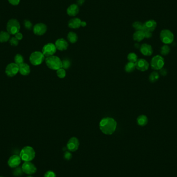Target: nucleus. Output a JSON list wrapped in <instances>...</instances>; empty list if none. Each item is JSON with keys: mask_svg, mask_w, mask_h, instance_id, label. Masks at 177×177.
Instances as JSON below:
<instances>
[{"mask_svg": "<svg viewBox=\"0 0 177 177\" xmlns=\"http://www.w3.org/2000/svg\"><path fill=\"white\" fill-rule=\"evenodd\" d=\"M66 12L67 14L69 16H76L79 12V8L77 4H73L67 8Z\"/></svg>", "mask_w": 177, "mask_h": 177, "instance_id": "obj_18", "label": "nucleus"}, {"mask_svg": "<svg viewBox=\"0 0 177 177\" xmlns=\"http://www.w3.org/2000/svg\"><path fill=\"white\" fill-rule=\"evenodd\" d=\"M135 69V63L130 62H128L125 66V71L127 72H132Z\"/></svg>", "mask_w": 177, "mask_h": 177, "instance_id": "obj_26", "label": "nucleus"}, {"mask_svg": "<svg viewBox=\"0 0 177 177\" xmlns=\"http://www.w3.org/2000/svg\"><path fill=\"white\" fill-rule=\"evenodd\" d=\"M9 43L11 45L13 46H17L19 43V40H17L15 37H13L9 40Z\"/></svg>", "mask_w": 177, "mask_h": 177, "instance_id": "obj_35", "label": "nucleus"}, {"mask_svg": "<svg viewBox=\"0 0 177 177\" xmlns=\"http://www.w3.org/2000/svg\"><path fill=\"white\" fill-rule=\"evenodd\" d=\"M170 51V47L168 46V45H164L162 47H161V51L160 53L162 56H166L168 55Z\"/></svg>", "mask_w": 177, "mask_h": 177, "instance_id": "obj_27", "label": "nucleus"}, {"mask_svg": "<svg viewBox=\"0 0 177 177\" xmlns=\"http://www.w3.org/2000/svg\"><path fill=\"white\" fill-rule=\"evenodd\" d=\"M32 177V176H31V175H30V176H28V177Z\"/></svg>", "mask_w": 177, "mask_h": 177, "instance_id": "obj_45", "label": "nucleus"}, {"mask_svg": "<svg viewBox=\"0 0 177 177\" xmlns=\"http://www.w3.org/2000/svg\"><path fill=\"white\" fill-rule=\"evenodd\" d=\"M30 67L27 64L24 63L19 66V72L22 75L27 76L30 73Z\"/></svg>", "mask_w": 177, "mask_h": 177, "instance_id": "obj_20", "label": "nucleus"}, {"mask_svg": "<svg viewBox=\"0 0 177 177\" xmlns=\"http://www.w3.org/2000/svg\"><path fill=\"white\" fill-rule=\"evenodd\" d=\"M67 39L71 43H74L78 40V36L75 33L70 32L67 35Z\"/></svg>", "mask_w": 177, "mask_h": 177, "instance_id": "obj_25", "label": "nucleus"}, {"mask_svg": "<svg viewBox=\"0 0 177 177\" xmlns=\"http://www.w3.org/2000/svg\"><path fill=\"white\" fill-rule=\"evenodd\" d=\"M0 177H3V176H0Z\"/></svg>", "mask_w": 177, "mask_h": 177, "instance_id": "obj_46", "label": "nucleus"}, {"mask_svg": "<svg viewBox=\"0 0 177 177\" xmlns=\"http://www.w3.org/2000/svg\"><path fill=\"white\" fill-rule=\"evenodd\" d=\"M137 122L138 125L140 127H144L148 122V119L146 116L142 114L139 116L137 119Z\"/></svg>", "mask_w": 177, "mask_h": 177, "instance_id": "obj_22", "label": "nucleus"}, {"mask_svg": "<svg viewBox=\"0 0 177 177\" xmlns=\"http://www.w3.org/2000/svg\"><path fill=\"white\" fill-rule=\"evenodd\" d=\"M143 31L152 32L155 30V29L157 27V22L154 20L150 19L145 22V23L143 24Z\"/></svg>", "mask_w": 177, "mask_h": 177, "instance_id": "obj_15", "label": "nucleus"}, {"mask_svg": "<svg viewBox=\"0 0 177 177\" xmlns=\"http://www.w3.org/2000/svg\"><path fill=\"white\" fill-rule=\"evenodd\" d=\"M22 161L24 162H31L35 157V151L32 147L25 146L22 149L19 154Z\"/></svg>", "mask_w": 177, "mask_h": 177, "instance_id": "obj_2", "label": "nucleus"}, {"mask_svg": "<svg viewBox=\"0 0 177 177\" xmlns=\"http://www.w3.org/2000/svg\"><path fill=\"white\" fill-rule=\"evenodd\" d=\"M86 25H87V23H86V22L82 21V22H81V26H82V27H85Z\"/></svg>", "mask_w": 177, "mask_h": 177, "instance_id": "obj_43", "label": "nucleus"}, {"mask_svg": "<svg viewBox=\"0 0 177 177\" xmlns=\"http://www.w3.org/2000/svg\"><path fill=\"white\" fill-rule=\"evenodd\" d=\"M133 37L136 42H141L145 38V33L143 31H136L134 33Z\"/></svg>", "mask_w": 177, "mask_h": 177, "instance_id": "obj_21", "label": "nucleus"}, {"mask_svg": "<svg viewBox=\"0 0 177 177\" xmlns=\"http://www.w3.org/2000/svg\"><path fill=\"white\" fill-rule=\"evenodd\" d=\"M18 72H19V66L14 63L9 64L6 67V74L7 76L10 77H12L16 75Z\"/></svg>", "mask_w": 177, "mask_h": 177, "instance_id": "obj_10", "label": "nucleus"}, {"mask_svg": "<svg viewBox=\"0 0 177 177\" xmlns=\"http://www.w3.org/2000/svg\"><path fill=\"white\" fill-rule=\"evenodd\" d=\"M24 25L25 27V29L29 30H31L33 27L32 24L31 23L30 21L28 20H25L24 21Z\"/></svg>", "mask_w": 177, "mask_h": 177, "instance_id": "obj_34", "label": "nucleus"}, {"mask_svg": "<svg viewBox=\"0 0 177 177\" xmlns=\"http://www.w3.org/2000/svg\"><path fill=\"white\" fill-rule=\"evenodd\" d=\"M151 66L154 70L159 71L162 69L165 64L164 59L160 55H156L152 58L150 62Z\"/></svg>", "mask_w": 177, "mask_h": 177, "instance_id": "obj_5", "label": "nucleus"}, {"mask_svg": "<svg viewBox=\"0 0 177 177\" xmlns=\"http://www.w3.org/2000/svg\"><path fill=\"white\" fill-rule=\"evenodd\" d=\"M143 23L141 22L136 21L134 22L132 25L133 27L135 29L136 31H143Z\"/></svg>", "mask_w": 177, "mask_h": 177, "instance_id": "obj_31", "label": "nucleus"}, {"mask_svg": "<svg viewBox=\"0 0 177 177\" xmlns=\"http://www.w3.org/2000/svg\"><path fill=\"white\" fill-rule=\"evenodd\" d=\"M135 46V47H136V48H138V47H139V45L138 43H136Z\"/></svg>", "mask_w": 177, "mask_h": 177, "instance_id": "obj_44", "label": "nucleus"}, {"mask_svg": "<svg viewBox=\"0 0 177 177\" xmlns=\"http://www.w3.org/2000/svg\"><path fill=\"white\" fill-rule=\"evenodd\" d=\"M14 63L16 64L18 66L24 63V57L20 54H17L14 58Z\"/></svg>", "mask_w": 177, "mask_h": 177, "instance_id": "obj_29", "label": "nucleus"}, {"mask_svg": "<svg viewBox=\"0 0 177 177\" xmlns=\"http://www.w3.org/2000/svg\"><path fill=\"white\" fill-rule=\"evenodd\" d=\"M136 69L141 71L145 72L148 69L149 64L146 60L143 59H139L135 63Z\"/></svg>", "mask_w": 177, "mask_h": 177, "instance_id": "obj_14", "label": "nucleus"}, {"mask_svg": "<svg viewBox=\"0 0 177 177\" xmlns=\"http://www.w3.org/2000/svg\"><path fill=\"white\" fill-rule=\"evenodd\" d=\"M47 30V27L43 23L37 24L33 27V32L35 34L41 36L45 34Z\"/></svg>", "mask_w": 177, "mask_h": 177, "instance_id": "obj_13", "label": "nucleus"}, {"mask_svg": "<svg viewBox=\"0 0 177 177\" xmlns=\"http://www.w3.org/2000/svg\"><path fill=\"white\" fill-rule=\"evenodd\" d=\"M45 57L43 53L40 51H35L34 53H32L29 60L30 62L32 65L35 66L40 65L45 60Z\"/></svg>", "mask_w": 177, "mask_h": 177, "instance_id": "obj_7", "label": "nucleus"}, {"mask_svg": "<svg viewBox=\"0 0 177 177\" xmlns=\"http://www.w3.org/2000/svg\"><path fill=\"white\" fill-rule=\"evenodd\" d=\"M159 75L164 77V76H166L167 74V71L166 69L163 67L162 69H159Z\"/></svg>", "mask_w": 177, "mask_h": 177, "instance_id": "obj_37", "label": "nucleus"}, {"mask_svg": "<svg viewBox=\"0 0 177 177\" xmlns=\"http://www.w3.org/2000/svg\"><path fill=\"white\" fill-rule=\"evenodd\" d=\"M85 2V0H77V5H82Z\"/></svg>", "mask_w": 177, "mask_h": 177, "instance_id": "obj_42", "label": "nucleus"}, {"mask_svg": "<svg viewBox=\"0 0 177 177\" xmlns=\"http://www.w3.org/2000/svg\"><path fill=\"white\" fill-rule=\"evenodd\" d=\"M44 177H56V175L53 171L48 170L44 175Z\"/></svg>", "mask_w": 177, "mask_h": 177, "instance_id": "obj_36", "label": "nucleus"}, {"mask_svg": "<svg viewBox=\"0 0 177 177\" xmlns=\"http://www.w3.org/2000/svg\"><path fill=\"white\" fill-rule=\"evenodd\" d=\"M8 1L9 2V3L14 6L18 5L20 1V0H8Z\"/></svg>", "mask_w": 177, "mask_h": 177, "instance_id": "obj_39", "label": "nucleus"}, {"mask_svg": "<svg viewBox=\"0 0 177 177\" xmlns=\"http://www.w3.org/2000/svg\"><path fill=\"white\" fill-rule=\"evenodd\" d=\"M79 146V141L76 137H73L69 139L67 143V149L71 152H75L78 150Z\"/></svg>", "mask_w": 177, "mask_h": 177, "instance_id": "obj_11", "label": "nucleus"}, {"mask_svg": "<svg viewBox=\"0 0 177 177\" xmlns=\"http://www.w3.org/2000/svg\"><path fill=\"white\" fill-rule=\"evenodd\" d=\"M56 74H57L58 77H59L60 78H65V76H66L65 69H63V68L59 69L56 71Z\"/></svg>", "mask_w": 177, "mask_h": 177, "instance_id": "obj_32", "label": "nucleus"}, {"mask_svg": "<svg viewBox=\"0 0 177 177\" xmlns=\"http://www.w3.org/2000/svg\"><path fill=\"white\" fill-rule=\"evenodd\" d=\"M127 60L130 62L135 63L138 60L137 56L135 53H130L127 56Z\"/></svg>", "mask_w": 177, "mask_h": 177, "instance_id": "obj_30", "label": "nucleus"}, {"mask_svg": "<svg viewBox=\"0 0 177 177\" xmlns=\"http://www.w3.org/2000/svg\"><path fill=\"white\" fill-rule=\"evenodd\" d=\"M159 37L162 42L165 45H169L174 42V35L172 31L168 29H164L161 31Z\"/></svg>", "mask_w": 177, "mask_h": 177, "instance_id": "obj_4", "label": "nucleus"}, {"mask_svg": "<svg viewBox=\"0 0 177 177\" xmlns=\"http://www.w3.org/2000/svg\"><path fill=\"white\" fill-rule=\"evenodd\" d=\"M55 46L56 49L59 50L64 51L66 50L69 46V43L66 40L63 38H59L56 40L55 43Z\"/></svg>", "mask_w": 177, "mask_h": 177, "instance_id": "obj_17", "label": "nucleus"}, {"mask_svg": "<svg viewBox=\"0 0 177 177\" xmlns=\"http://www.w3.org/2000/svg\"><path fill=\"white\" fill-rule=\"evenodd\" d=\"M141 53L145 56H151L153 54V49L151 46L148 43H143L140 47Z\"/></svg>", "mask_w": 177, "mask_h": 177, "instance_id": "obj_16", "label": "nucleus"}, {"mask_svg": "<svg viewBox=\"0 0 177 177\" xmlns=\"http://www.w3.org/2000/svg\"><path fill=\"white\" fill-rule=\"evenodd\" d=\"M21 161L20 156L14 154L9 157L7 162V164L11 168H16L20 165Z\"/></svg>", "mask_w": 177, "mask_h": 177, "instance_id": "obj_12", "label": "nucleus"}, {"mask_svg": "<svg viewBox=\"0 0 177 177\" xmlns=\"http://www.w3.org/2000/svg\"><path fill=\"white\" fill-rule=\"evenodd\" d=\"M159 72H157L156 71H153L152 72L149 77V80L151 82L154 83L157 82L158 80L159 79Z\"/></svg>", "mask_w": 177, "mask_h": 177, "instance_id": "obj_24", "label": "nucleus"}, {"mask_svg": "<svg viewBox=\"0 0 177 177\" xmlns=\"http://www.w3.org/2000/svg\"><path fill=\"white\" fill-rule=\"evenodd\" d=\"M145 33V38H150L152 36V32L148 31H143Z\"/></svg>", "mask_w": 177, "mask_h": 177, "instance_id": "obj_40", "label": "nucleus"}, {"mask_svg": "<svg viewBox=\"0 0 177 177\" xmlns=\"http://www.w3.org/2000/svg\"><path fill=\"white\" fill-rule=\"evenodd\" d=\"M56 46L53 43H48L43 46L42 49V53L46 57L53 56L56 53Z\"/></svg>", "mask_w": 177, "mask_h": 177, "instance_id": "obj_9", "label": "nucleus"}, {"mask_svg": "<svg viewBox=\"0 0 177 177\" xmlns=\"http://www.w3.org/2000/svg\"><path fill=\"white\" fill-rule=\"evenodd\" d=\"M21 167L24 173L28 175H33L37 172L36 167L31 162H24Z\"/></svg>", "mask_w": 177, "mask_h": 177, "instance_id": "obj_8", "label": "nucleus"}, {"mask_svg": "<svg viewBox=\"0 0 177 177\" xmlns=\"http://www.w3.org/2000/svg\"><path fill=\"white\" fill-rule=\"evenodd\" d=\"M82 20L78 18H74L71 19L68 23V26L71 29H78L81 27Z\"/></svg>", "mask_w": 177, "mask_h": 177, "instance_id": "obj_19", "label": "nucleus"}, {"mask_svg": "<svg viewBox=\"0 0 177 177\" xmlns=\"http://www.w3.org/2000/svg\"><path fill=\"white\" fill-rule=\"evenodd\" d=\"M62 64L63 69H69L71 66V62L68 59H65L62 61Z\"/></svg>", "mask_w": 177, "mask_h": 177, "instance_id": "obj_33", "label": "nucleus"}, {"mask_svg": "<svg viewBox=\"0 0 177 177\" xmlns=\"http://www.w3.org/2000/svg\"><path fill=\"white\" fill-rule=\"evenodd\" d=\"M15 37L17 39V40H21L23 38V35L22 33L20 32H18L15 34Z\"/></svg>", "mask_w": 177, "mask_h": 177, "instance_id": "obj_41", "label": "nucleus"}, {"mask_svg": "<svg viewBox=\"0 0 177 177\" xmlns=\"http://www.w3.org/2000/svg\"><path fill=\"white\" fill-rule=\"evenodd\" d=\"M20 29V24L16 19H12L7 22L6 30L7 32L9 33L10 34H16L17 33L19 32Z\"/></svg>", "mask_w": 177, "mask_h": 177, "instance_id": "obj_6", "label": "nucleus"}, {"mask_svg": "<svg viewBox=\"0 0 177 177\" xmlns=\"http://www.w3.org/2000/svg\"><path fill=\"white\" fill-rule=\"evenodd\" d=\"M24 173L21 167L18 166L16 168H14L13 171V175L14 177H21L23 175Z\"/></svg>", "mask_w": 177, "mask_h": 177, "instance_id": "obj_28", "label": "nucleus"}, {"mask_svg": "<svg viewBox=\"0 0 177 177\" xmlns=\"http://www.w3.org/2000/svg\"><path fill=\"white\" fill-rule=\"evenodd\" d=\"M64 157L66 160H69L72 157V154H71V152L67 151V152H65L64 154Z\"/></svg>", "mask_w": 177, "mask_h": 177, "instance_id": "obj_38", "label": "nucleus"}, {"mask_svg": "<svg viewBox=\"0 0 177 177\" xmlns=\"http://www.w3.org/2000/svg\"><path fill=\"white\" fill-rule=\"evenodd\" d=\"M10 34L7 32H0V43L7 42L10 39Z\"/></svg>", "mask_w": 177, "mask_h": 177, "instance_id": "obj_23", "label": "nucleus"}, {"mask_svg": "<svg viewBox=\"0 0 177 177\" xmlns=\"http://www.w3.org/2000/svg\"><path fill=\"white\" fill-rule=\"evenodd\" d=\"M117 125V122L112 117H105L100 122L99 128L103 133L109 135L115 132Z\"/></svg>", "mask_w": 177, "mask_h": 177, "instance_id": "obj_1", "label": "nucleus"}, {"mask_svg": "<svg viewBox=\"0 0 177 177\" xmlns=\"http://www.w3.org/2000/svg\"><path fill=\"white\" fill-rule=\"evenodd\" d=\"M46 63L49 69L53 70H58L62 68V61L60 58L56 56L47 57L45 59Z\"/></svg>", "mask_w": 177, "mask_h": 177, "instance_id": "obj_3", "label": "nucleus"}]
</instances>
